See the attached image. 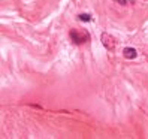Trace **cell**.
Masks as SVG:
<instances>
[{"label": "cell", "instance_id": "cell-2", "mask_svg": "<svg viewBox=\"0 0 148 139\" xmlns=\"http://www.w3.org/2000/svg\"><path fill=\"white\" fill-rule=\"evenodd\" d=\"M102 42H103V45H105L108 49H114V48H115V42H114V39H112L109 34H106V33H103V34H102Z\"/></svg>", "mask_w": 148, "mask_h": 139}, {"label": "cell", "instance_id": "cell-1", "mask_svg": "<svg viewBox=\"0 0 148 139\" xmlns=\"http://www.w3.org/2000/svg\"><path fill=\"white\" fill-rule=\"evenodd\" d=\"M71 38L73 39L75 43H84L87 39H88V34L84 31H78V30H72L71 31Z\"/></svg>", "mask_w": 148, "mask_h": 139}, {"label": "cell", "instance_id": "cell-3", "mask_svg": "<svg viewBox=\"0 0 148 139\" xmlns=\"http://www.w3.org/2000/svg\"><path fill=\"white\" fill-rule=\"evenodd\" d=\"M123 55L126 57V58H135L136 57V49L135 48H126L124 51H123Z\"/></svg>", "mask_w": 148, "mask_h": 139}, {"label": "cell", "instance_id": "cell-4", "mask_svg": "<svg viewBox=\"0 0 148 139\" xmlns=\"http://www.w3.org/2000/svg\"><path fill=\"white\" fill-rule=\"evenodd\" d=\"M79 20H81V21H90V15H87V14H81V15H79Z\"/></svg>", "mask_w": 148, "mask_h": 139}]
</instances>
